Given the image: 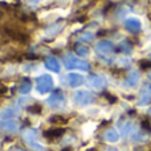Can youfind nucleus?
Segmentation results:
<instances>
[{"label":"nucleus","mask_w":151,"mask_h":151,"mask_svg":"<svg viewBox=\"0 0 151 151\" xmlns=\"http://www.w3.org/2000/svg\"><path fill=\"white\" fill-rule=\"evenodd\" d=\"M65 64L69 69H80V70H88L89 65L85 61H81L73 56H66L65 57Z\"/></svg>","instance_id":"obj_1"},{"label":"nucleus","mask_w":151,"mask_h":151,"mask_svg":"<svg viewBox=\"0 0 151 151\" xmlns=\"http://www.w3.org/2000/svg\"><path fill=\"white\" fill-rule=\"evenodd\" d=\"M37 82H39L37 89H39V91H41V93L49 91L50 89H52V85H53V80L49 77V76H41Z\"/></svg>","instance_id":"obj_2"},{"label":"nucleus","mask_w":151,"mask_h":151,"mask_svg":"<svg viewBox=\"0 0 151 151\" xmlns=\"http://www.w3.org/2000/svg\"><path fill=\"white\" fill-rule=\"evenodd\" d=\"M74 101L78 105H88L94 101V96L89 91H78V93H76Z\"/></svg>","instance_id":"obj_3"},{"label":"nucleus","mask_w":151,"mask_h":151,"mask_svg":"<svg viewBox=\"0 0 151 151\" xmlns=\"http://www.w3.org/2000/svg\"><path fill=\"white\" fill-rule=\"evenodd\" d=\"M151 101V85H146L141 90V101L139 105H147Z\"/></svg>","instance_id":"obj_4"},{"label":"nucleus","mask_w":151,"mask_h":151,"mask_svg":"<svg viewBox=\"0 0 151 151\" xmlns=\"http://www.w3.org/2000/svg\"><path fill=\"white\" fill-rule=\"evenodd\" d=\"M113 50V44L110 41H102L97 45V52L101 55H109Z\"/></svg>","instance_id":"obj_5"},{"label":"nucleus","mask_w":151,"mask_h":151,"mask_svg":"<svg viewBox=\"0 0 151 151\" xmlns=\"http://www.w3.org/2000/svg\"><path fill=\"white\" fill-rule=\"evenodd\" d=\"M125 27L127 28V31L130 32H138L141 31V23L137 19H127L125 23Z\"/></svg>","instance_id":"obj_6"},{"label":"nucleus","mask_w":151,"mask_h":151,"mask_svg":"<svg viewBox=\"0 0 151 151\" xmlns=\"http://www.w3.org/2000/svg\"><path fill=\"white\" fill-rule=\"evenodd\" d=\"M68 81H69V85L70 86H78L81 83H83V78L82 76L77 74V73H70L68 76Z\"/></svg>","instance_id":"obj_7"},{"label":"nucleus","mask_w":151,"mask_h":151,"mask_svg":"<svg viewBox=\"0 0 151 151\" xmlns=\"http://www.w3.org/2000/svg\"><path fill=\"white\" fill-rule=\"evenodd\" d=\"M105 81L102 77H99V76H91L90 77V85L93 86L94 89H101L102 86H104Z\"/></svg>","instance_id":"obj_8"},{"label":"nucleus","mask_w":151,"mask_h":151,"mask_svg":"<svg viewBox=\"0 0 151 151\" xmlns=\"http://www.w3.org/2000/svg\"><path fill=\"white\" fill-rule=\"evenodd\" d=\"M105 138H106V141H109V142H117L118 139H119V134H118L114 129H110V130L106 131Z\"/></svg>","instance_id":"obj_9"},{"label":"nucleus","mask_w":151,"mask_h":151,"mask_svg":"<svg viewBox=\"0 0 151 151\" xmlns=\"http://www.w3.org/2000/svg\"><path fill=\"white\" fill-rule=\"evenodd\" d=\"M47 68L52 72H58L60 70V64L57 63L56 58H48L47 60Z\"/></svg>","instance_id":"obj_10"},{"label":"nucleus","mask_w":151,"mask_h":151,"mask_svg":"<svg viewBox=\"0 0 151 151\" xmlns=\"http://www.w3.org/2000/svg\"><path fill=\"white\" fill-rule=\"evenodd\" d=\"M50 104H52L53 106H60V105H63L64 104V96L61 93H57V94H55V96H52Z\"/></svg>","instance_id":"obj_11"},{"label":"nucleus","mask_w":151,"mask_h":151,"mask_svg":"<svg viewBox=\"0 0 151 151\" xmlns=\"http://www.w3.org/2000/svg\"><path fill=\"white\" fill-rule=\"evenodd\" d=\"M138 81H139V73H137V72H131V73H129L127 82L130 83V85H135Z\"/></svg>","instance_id":"obj_12"},{"label":"nucleus","mask_w":151,"mask_h":151,"mask_svg":"<svg viewBox=\"0 0 151 151\" xmlns=\"http://www.w3.org/2000/svg\"><path fill=\"white\" fill-rule=\"evenodd\" d=\"M119 50L121 52H125V53H130L131 50V45L129 44V41H122L119 45Z\"/></svg>","instance_id":"obj_13"},{"label":"nucleus","mask_w":151,"mask_h":151,"mask_svg":"<svg viewBox=\"0 0 151 151\" xmlns=\"http://www.w3.org/2000/svg\"><path fill=\"white\" fill-rule=\"evenodd\" d=\"M76 52L80 56H86L89 53V49L86 47H83V45H77V47H76Z\"/></svg>","instance_id":"obj_14"},{"label":"nucleus","mask_w":151,"mask_h":151,"mask_svg":"<svg viewBox=\"0 0 151 151\" xmlns=\"http://www.w3.org/2000/svg\"><path fill=\"white\" fill-rule=\"evenodd\" d=\"M141 126H142V129H143V130H146V131H151V122H150L149 119H142Z\"/></svg>","instance_id":"obj_15"},{"label":"nucleus","mask_w":151,"mask_h":151,"mask_svg":"<svg viewBox=\"0 0 151 151\" xmlns=\"http://www.w3.org/2000/svg\"><path fill=\"white\" fill-rule=\"evenodd\" d=\"M80 40H82V41H91V40H93V35L89 33V32H86V33L81 35Z\"/></svg>","instance_id":"obj_16"},{"label":"nucleus","mask_w":151,"mask_h":151,"mask_svg":"<svg viewBox=\"0 0 151 151\" xmlns=\"http://www.w3.org/2000/svg\"><path fill=\"white\" fill-rule=\"evenodd\" d=\"M139 66H141L142 69H150L151 68V61H147V60L139 61Z\"/></svg>","instance_id":"obj_17"},{"label":"nucleus","mask_w":151,"mask_h":151,"mask_svg":"<svg viewBox=\"0 0 151 151\" xmlns=\"http://www.w3.org/2000/svg\"><path fill=\"white\" fill-rule=\"evenodd\" d=\"M31 90V82H25L24 85L20 86V93H27Z\"/></svg>","instance_id":"obj_18"},{"label":"nucleus","mask_w":151,"mask_h":151,"mask_svg":"<svg viewBox=\"0 0 151 151\" xmlns=\"http://www.w3.org/2000/svg\"><path fill=\"white\" fill-rule=\"evenodd\" d=\"M29 111H33V113H39V111H41V106H40V105H35V106L29 107Z\"/></svg>","instance_id":"obj_19"},{"label":"nucleus","mask_w":151,"mask_h":151,"mask_svg":"<svg viewBox=\"0 0 151 151\" xmlns=\"http://www.w3.org/2000/svg\"><path fill=\"white\" fill-rule=\"evenodd\" d=\"M105 97H106L110 102H115V101H117V98H115V97H113L111 94H109V93H105Z\"/></svg>","instance_id":"obj_20"},{"label":"nucleus","mask_w":151,"mask_h":151,"mask_svg":"<svg viewBox=\"0 0 151 151\" xmlns=\"http://www.w3.org/2000/svg\"><path fill=\"white\" fill-rule=\"evenodd\" d=\"M107 151H117V150H115V149H114V147H111V149H109V150H107Z\"/></svg>","instance_id":"obj_21"},{"label":"nucleus","mask_w":151,"mask_h":151,"mask_svg":"<svg viewBox=\"0 0 151 151\" xmlns=\"http://www.w3.org/2000/svg\"><path fill=\"white\" fill-rule=\"evenodd\" d=\"M28 1H32V3H36V1H39V0H28Z\"/></svg>","instance_id":"obj_22"},{"label":"nucleus","mask_w":151,"mask_h":151,"mask_svg":"<svg viewBox=\"0 0 151 151\" xmlns=\"http://www.w3.org/2000/svg\"><path fill=\"white\" fill-rule=\"evenodd\" d=\"M88 151H98L97 149H90V150H88Z\"/></svg>","instance_id":"obj_23"},{"label":"nucleus","mask_w":151,"mask_h":151,"mask_svg":"<svg viewBox=\"0 0 151 151\" xmlns=\"http://www.w3.org/2000/svg\"><path fill=\"white\" fill-rule=\"evenodd\" d=\"M149 115H150V117H151V109L149 110Z\"/></svg>","instance_id":"obj_24"},{"label":"nucleus","mask_w":151,"mask_h":151,"mask_svg":"<svg viewBox=\"0 0 151 151\" xmlns=\"http://www.w3.org/2000/svg\"><path fill=\"white\" fill-rule=\"evenodd\" d=\"M149 17H150V20H151V13H150V15H149Z\"/></svg>","instance_id":"obj_25"},{"label":"nucleus","mask_w":151,"mask_h":151,"mask_svg":"<svg viewBox=\"0 0 151 151\" xmlns=\"http://www.w3.org/2000/svg\"><path fill=\"white\" fill-rule=\"evenodd\" d=\"M149 77H150V80H151V73H150V74H149Z\"/></svg>","instance_id":"obj_26"},{"label":"nucleus","mask_w":151,"mask_h":151,"mask_svg":"<svg viewBox=\"0 0 151 151\" xmlns=\"http://www.w3.org/2000/svg\"><path fill=\"white\" fill-rule=\"evenodd\" d=\"M149 151H151V147H150V150H149Z\"/></svg>","instance_id":"obj_27"}]
</instances>
